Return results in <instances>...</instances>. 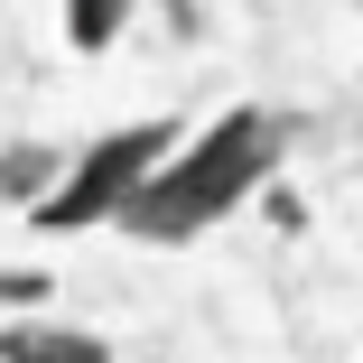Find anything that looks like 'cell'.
Segmentation results:
<instances>
[{
	"instance_id": "obj_6",
	"label": "cell",
	"mask_w": 363,
	"mask_h": 363,
	"mask_svg": "<svg viewBox=\"0 0 363 363\" xmlns=\"http://www.w3.org/2000/svg\"><path fill=\"white\" fill-rule=\"evenodd\" d=\"M38 289H47L38 270H0V298H38Z\"/></svg>"
},
{
	"instance_id": "obj_5",
	"label": "cell",
	"mask_w": 363,
	"mask_h": 363,
	"mask_svg": "<svg viewBox=\"0 0 363 363\" xmlns=\"http://www.w3.org/2000/svg\"><path fill=\"white\" fill-rule=\"evenodd\" d=\"M56 177V150H10V159H0V196H38Z\"/></svg>"
},
{
	"instance_id": "obj_2",
	"label": "cell",
	"mask_w": 363,
	"mask_h": 363,
	"mask_svg": "<svg viewBox=\"0 0 363 363\" xmlns=\"http://www.w3.org/2000/svg\"><path fill=\"white\" fill-rule=\"evenodd\" d=\"M159 159H168V121H130V130H112L103 150H84V168L65 177L56 196H38V224H47V233L103 224V214H121V196L150 177Z\"/></svg>"
},
{
	"instance_id": "obj_4",
	"label": "cell",
	"mask_w": 363,
	"mask_h": 363,
	"mask_svg": "<svg viewBox=\"0 0 363 363\" xmlns=\"http://www.w3.org/2000/svg\"><path fill=\"white\" fill-rule=\"evenodd\" d=\"M121 10H130V0H65V38H75V47L94 56V47H112Z\"/></svg>"
},
{
	"instance_id": "obj_7",
	"label": "cell",
	"mask_w": 363,
	"mask_h": 363,
	"mask_svg": "<svg viewBox=\"0 0 363 363\" xmlns=\"http://www.w3.org/2000/svg\"><path fill=\"white\" fill-rule=\"evenodd\" d=\"M168 10H177V19H186V0H168Z\"/></svg>"
},
{
	"instance_id": "obj_1",
	"label": "cell",
	"mask_w": 363,
	"mask_h": 363,
	"mask_svg": "<svg viewBox=\"0 0 363 363\" xmlns=\"http://www.w3.org/2000/svg\"><path fill=\"white\" fill-rule=\"evenodd\" d=\"M279 140H289V130H279L270 112H224L186 159L150 168V177L121 196V224H130V233H150V242H186V233H205L214 214H233V205L270 177Z\"/></svg>"
},
{
	"instance_id": "obj_3",
	"label": "cell",
	"mask_w": 363,
	"mask_h": 363,
	"mask_svg": "<svg viewBox=\"0 0 363 363\" xmlns=\"http://www.w3.org/2000/svg\"><path fill=\"white\" fill-rule=\"evenodd\" d=\"M0 363H103V335H75V326H0Z\"/></svg>"
}]
</instances>
